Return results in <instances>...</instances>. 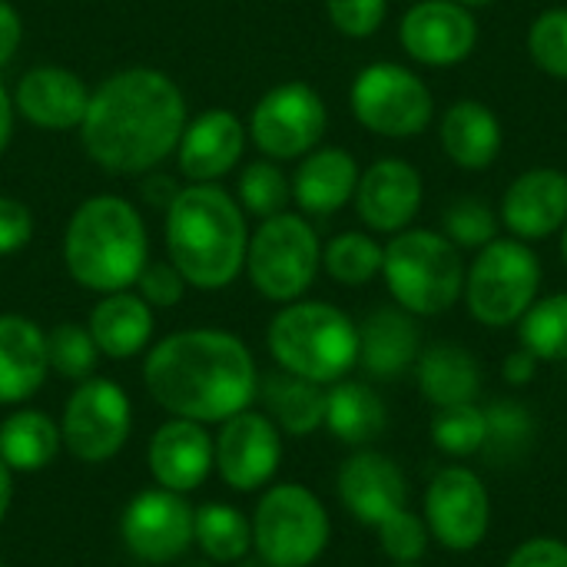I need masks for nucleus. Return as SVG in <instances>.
Returning a JSON list of instances; mask_svg holds the SVG:
<instances>
[{
	"instance_id": "nucleus-1",
	"label": "nucleus",
	"mask_w": 567,
	"mask_h": 567,
	"mask_svg": "<svg viewBox=\"0 0 567 567\" xmlns=\"http://www.w3.org/2000/svg\"><path fill=\"white\" fill-rule=\"evenodd\" d=\"M143 385L166 415L219 425L252 409L259 369L239 336L226 329H183L146 349Z\"/></svg>"
},
{
	"instance_id": "nucleus-2",
	"label": "nucleus",
	"mask_w": 567,
	"mask_h": 567,
	"mask_svg": "<svg viewBox=\"0 0 567 567\" xmlns=\"http://www.w3.org/2000/svg\"><path fill=\"white\" fill-rule=\"evenodd\" d=\"M183 126L186 100L179 86L153 66H130L90 93L80 140L100 169L140 176L176 153Z\"/></svg>"
},
{
	"instance_id": "nucleus-3",
	"label": "nucleus",
	"mask_w": 567,
	"mask_h": 567,
	"mask_svg": "<svg viewBox=\"0 0 567 567\" xmlns=\"http://www.w3.org/2000/svg\"><path fill=\"white\" fill-rule=\"evenodd\" d=\"M249 226L236 196L216 183L183 186L166 209V256L186 286L216 292L246 272Z\"/></svg>"
},
{
	"instance_id": "nucleus-4",
	"label": "nucleus",
	"mask_w": 567,
	"mask_h": 567,
	"mask_svg": "<svg viewBox=\"0 0 567 567\" xmlns=\"http://www.w3.org/2000/svg\"><path fill=\"white\" fill-rule=\"evenodd\" d=\"M146 262V223L130 199L103 193L73 209L63 233V266L76 286L100 296L133 289Z\"/></svg>"
},
{
	"instance_id": "nucleus-5",
	"label": "nucleus",
	"mask_w": 567,
	"mask_h": 567,
	"mask_svg": "<svg viewBox=\"0 0 567 567\" xmlns=\"http://www.w3.org/2000/svg\"><path fill=\"white\" fill-rule=\"evenodd\" d=\"M266 346L276 369L316 385H332L359 365V326L319 299L286 302L266 329Z\"/></svg>"
},
{
	"instance_id": "nucleus-6",
	"label": "nucleus",
	"mask_w": 567,
	"mask_h": 567,
	"mask_svg": "<svg viewBox=\"0 0 567 567\" xmlns=\"http://www.w3.org/2000/svg\"><path fill=\"white\" fill-rule=\"evenodd\" d=\"M382 279L399 309L415 319L449 312L465 292L462 249L435 229H402L389 239Z\"/></svg>"
},
{
	"instance_id": "nucleus-7",
	"label": "nucleus",
	"mask_w": 567,
	"mask_h": 567,
	"mask_svg": "<svg viewBox=\"0 0 567 567\" xmlns=\"http://www.w3.org/2000/svg\"><path fill=\"white\" fill-rule=\"evenodd\" d=\"M249 522L252 555L262 567H312L332 542L322 498L299 482L262 488Z\"/></svg>"
},
{
	"instance_id": "nucleus-8",
	"label": "nucleus",
	"mask_w": 567,
	"mask_h": 567,
	"mask_svg": "<svg viewBox=\"0 0 567 567\" xmlns=\"http://www.w3.org/2000/svg\"><path fill=\"white\" fill-rule=\"evenodd\" d=\"M542 292V259L532 243L492 239L465 269V306L488 329L518 326Z\"/></svg>"
},
{
	"instance_id": "nucleus-9",
	"label": "nucleus",
	"mask_w": 567,
	"mask_h": 567,
	"mask_svg": "<svg viewBox=\"0 0 567 567\" xmlns=\"http://www.w3.org/2000/svg\"><path fill=\"white\" fill-rule=\"evenodd\" d=\"M322 269V246L312 223L299 213H279L259 219L256 233H249L246 249V276L252 289L269 302H296L302 299Z\"/></svg>"
},
{
	"instance_id": "nucleus-10",
	"label": "nucleus",
	"mask_w": 567,
	"mask_h": 567,
	"mask_svg": "<svg viewBox=\"0 0 567 567\" xmlns=\"http://www.w3.org/2000/svg\"><path fill=\"white\" fill-rule=\"evenodd\" d=\"M352 116L375 136L415 140L435 120V96L429 83L402 63H369L355 73L349 90Z\"/></svg>"
},
{
	"instance_id": "nucleus-11",
	"label": "nucleus",
	"mask_w": 567,
	"mask_h": 567,
	"mask_svg": "<svg viewBox=\"0 0 567 567\" xmlns=\"http://www.w3.org/2000/svg\"><path fill=\"white\" fill-rule=\"evenodd\" d=\"M130 432H133V402L120 382L90 375L73 385L60 415V439L76 462L103 465L116 458L130 442Z\"/></svg>"
},
{
	"instance_id": "nucleus-12",
	"label": "nucleus",
	"mask_w": 567,
	"mask_h": 567,
	"mask_svg": "<svg viewBox=\"0 0 567 567\" xmlns=\"http://www.w3.org/2000/svg\"><path fill=\"white\" fill-rule=\"evenodd\" d=\"M326 100L302 80H286L259 96L249 116V136L266 159H302L326 133Z\"/></svg>"
},
{
	"instance_id": "nucleus-13",
	"label": "nucleus",
	"mask_w": 567,
	"mask_h": 567,
	"mask_svg": "<svg viewBox=\"0 0 567 567\" xmlns=\"http://www.w3.org/2000/svg\"><path fill=\"white\" fill-rule=\"evenodd\" d=\"M422 518L432 542H439L445 551L465 555L475 551L492 532V495L478 472L449 465L429 482Z\"/></svg>"
},
{
	"instance_id": "nucleus-14",
	"label": "nucleus",
	"mask_w": 567,
	"mask_h": 567,
	"mask_svg": "<svg viewBox=\"0 0 567 567\" xmlns=\"http://www.w3.org/2000/svg\"><path fill=\"white\" fill-rule=\"evenodd\" d=\"M213 465L226 488L239 495L262 492L282 465V432L266 412L246 409L216 425Z\"/></svg>"
},
{
	"instance_id": "nucleus-15",
	"label": "nucleus",
	"mask_w": 567,
	"mask_h": 567,
	"mask_svg": "<svg viewBox=\"0 0 567 567\" xmlns=\"http://www.w3.org/2000/svg\"><path fill=\"white\" fill-rule=\"evenodd\" d=\"M193 515L186 495L169 488H143L120 515L123 548L146 565H173L193 548Z\"/></svg>"
},
{
	"instance_id": "nucleus-16",
	"label": "nucleus",
	"mask_w": 567,
	"mask_h": 567,
	"mask_svg": "<svg viewBox=\"0 0 567 567\" xmlns=\"http://www.w3.org/2000/svg\"><path fill=\"white\" fill-rule=\"evenodd\" d=\"M399 43L422 66H455L472 56L478 20L458 0H419L399 23Z\"/></svg>"
},
{
	"instance_id": "nucleus-17",
	"label": "nucleus",
	"mask_w": 567,
	"mask_h": 567,
	"mask_svg": "<svg viewBox=\"0 0 567 567\" xmlns=\"http://www.w3.org/2000/svg\"><path fill=\"white\" fill-rule=\"evenodd\" d=\"M422 199H425L422 173L402 156H382L372 166H365L359 173V186L352 196L359 219L372 233H385V236L409 229L422 213Z\"/></svg>"
},
{
	"instance_id": "nucleus-18",
	"label": "nucleus",
	"mask_w": 567,
	"mask_h": 567,
	"mask_svg": "<svg viewBox=\"0 0 567 567\" xmlns=\"http://www.w3.org/2000/svg\"><path fill=\"white\" fill-rule=\"evenodd\" d=\"M342 508L365 528H379L389 515L409 508V482L395 458L375 449H355L336 478Z\"/></svg>"
},
{
	"instance_id": "nucleus-19",
	"label": "nucleus",
	"mask_w": 567,
	"mask_h": 567,
	"mask_svg": "<svg viewBox=\"0 0 567 567\" xmlns=\"http://www.w3.org/2000/svg\"><path fill=\"white\" fill-rule=\"evenodd\" d=\"M146 468L153 485L189 495L206 485L216 472L213 465V435L209 425L189 419H166L146 442Z\"/></svg>"
},
{
	"instance_id": "nucleus-20",
	"label": "nucleus",
	"mask_w": 567,
	"mask_h": 567,
	"mask_svg": "<svg viewBox=\"0 0 567 567\" xmlns=\"http://www.w3.org/2000/svg\"><path fill=\"white\" fill-rule=\"evenodd\" d=\"M498 216L502 226L522 243H538L561 233L567 223V173L555 166L525 169L508 183Z\"/></svg>"
},
{
	"instance_id": "nucleus-21",
	"label": "nucleus",
	"mask_w": 567,
	"mask_h": 567,
	"mask_svg": "<svg viewBox=\"0 0 567 567\" xmlns=\"http://www.w3.org/2000/svg\"><path fill=\"white\" fill-rule=\"evenodd\" d=\"M246 123L226 110V106H213L199 116H193L183 126V136L176 143V163L179 173L189 183H216L226 173H233L243 159L246 150Z\"/></svg>"
},
{
	"instance_id": "nucleus-22",
	"label": "nucleus",
	"mask_w": 567,
	"mask_h": 567,
	"mask_svg": "<svg viewBox=\"0 0 567 567\" xmlns=\"http://www.w3.org/2000/svg\"><path fill=\"white\" fill-rule=\"evenodd\" d=\"M90 93L93 90L66 66H33L17 80L13 110L37 130H80Z\"/></svg>"
},
{
	"instance_id": "nucleus-23",
	"label": "nucleus",
	"mask_w": 567,
	"mask_h": 567,
	"mask_svg": "<svg viewBox=\"0 0 567 567\" xmlns=\"http://www.w3.org/2000/svg\"><path fill=\"white\" fill-rule=\"evenodd\" d=\"M50 375L47 332L17 312H0V405H23Z\"/></svg>"
},
{
	"instance_id": "nucleus-24",
	"label": "nucleus",
	"mask_w": 567,
	"mask_h": 567,
	"mask_svg": "<svg viewBox=\"0 0 567 567\" xmlns=\"http://www.w3.org/2000/svg\"><path fill=\"white\" fill-rule=\"evenodd\" d=\"M359 163L342 146H316L292 173V203L306 216H332L352 203L359 186Z\"/></svg>"
},
{
	"instance_id": "nucleus-25",
	"label": "nucleus",
	"mask_w": 567,
	"mask_h": 567,
	"mask_svg": "<svg viewBox=\"0 0 567 567\" xmlns=\"http://www.w3.org/2000/svg\"><path fill=\"white\" fill-rule=\"evenodd\" d=\"M86 329L100 355L113 362H126L150 349L156 316H153V306L136 289H120V292L100 296V302L90 309Z\"/></svg>"
},
{
	"instance_id": "nucleus-26",
	"label": "nucleus",
	"mask_w": 567,
	"mask_h": 567,
	"mask_svg": "<svg viewBox=\"0 0 567 567\" xmlns=\"http://www.w3.org/2000/svg\"><path fill=\"white\" fill-rule=\"evenodd\" d=\"M422 352V329L412 312L382 306L359 326V365L375 379H395L415 365Z\"/></svg>"
},
{
	"instance_id": "nucleus-27",
	"label": "nucleus",
	"mask_w": 567,
	"mask_h": 567,
	"mask_svg": "<svg viewBox=\"0 0 567 567\" xmlns=\"http://www.w3.org/2000/svg\"><path fill=\"white\" fill-rule=\"evenodd\" d=\"M439 140L458 169L482 173L498 159L505 133L492 106L482 100H455L439 120Z\"/></svg>"
},
{
	"instance_id": "nucleus-28",
	"label": "nucleus",
	"mask_w": 567,
	"mask_h": 567,
	"mask_svg": "<svg viewBox=\"0 0 567 567\" xmlns=\"http://www.w3.org/2000/svg\"><path fill=\"white\" fill-rule=\"evenodd\" d=\"M415 382L429 405L449 409L475 402L482 392V365L458 342H435L415 359Z\"/></svg>"
},
{
	"instance_id": "nucleus-29",
	"label": "nucleus",
	"mask_w": 567,
	"mask_h": 567,
	"mask_svg": "<svg viewBox=\"0 0 567 567\" xmlns=\"http://www.w3.org/2000/svg\"><path fill=\"white\" fill-rule=\"evenodd\" d=\"M256 399L262 402V412L276 422L282 435L306 439L319 432L326 422V385H316L292 372L276 369L269 375H259Z\"/></svg>"
},
{
	"instance_id": "nucleus-30",
	"label": "nucleus",
	"mask_w": 567,
	"mask_h": 567,
	"mask_svg": "<svg viewBox=\"0 0 567 567\" xmlns=\"http://www.w3.org/2000/svg\"><path fill=\"white\" fill-rule=\"evenodd\" d=\"M389 425V412L382 395L355 379H339L332 385H326V422L322 429H329L342 445L352 449H369Z\"/></svg>"
},
{
	"instance_id": "nucleus-31",
	"label": "nucleus",
	"mask_w": 567,
	"mask_h": 567,
	"mask_svg": "<svg viewBox=\"0 0 567 567\" xmlns=\"http://www.w3.org/2000/svg\"><path fill=\"white\" fill-rule=\"evenodd\" d=\"M60 449V422L40 409H17L0 422V462L13 475H37L50 468Z\"/></svg>"
},
{
	"instance_id": "nucleus-32",
	"label": "nucleus",
	"mask_w": 567,
	"mask_h": 567,
	"mask_svg": "<svg viewBox=\"0 0 567 567\" xmlns=\"http://www.w3.org/2000/svg\"><path fill=\"white\" fill-rule=\"evenodd\" d=\"M193 545L216 565H236L252 555V522L236 505L206 502L193 515Z\"/></svg>"
},
{
	"instance_id": "nucleus-33",
	"label": "nucleus",
	"mask_w": 567,
	"mask_h": 567,
	"mask_svg": "<svg viewBox=\"0 0 567 567\" xmlns=\"http://www.w3.org/2000/svg\"><path fill=\"white\" fill-rule=\"evenodd\" d=\"M382 259L385 246L359 229L339 233L322 246V269L339 282V286H365L375 276H382Z\"/></svg>"
},
{
	"instance_id": "nucleus-34",
	"label": "nucleus",
	"mask_w": 567,
	"mask_h": 567,
	"mask_svg": "<svg viewBox=\"0 0 567 567\" xmlns=\"http://www.w3.org/2000/svg\"><path fill=\"white\" fill-rule=\"evenodd\" d=\"M518 339L538 362H567V292L538 296L518 322Z\"/></svg>"
},
{
	"instance_id": "nucleus-35",
	"label": "nucleus",
	"mask_w": 567,
	"mask_h": 567,
	"mask_svg": "<svg viewBox=\"0 0 567 567\" xmlns=\"http://www.w3.org/2000/svg\"><path fill=\"white\" fill-rule=\"evenodd\" d=\"M429 435H432L435 449L445 452L449 458H472V455H482V452H485V439H488L485 409H482L478 402L435 409V415H432V422H429Z\"/></svg>"
},
{
	"instance_id": "nucleus-36",
	"label": "nucleus",
	"mask_w": 567,
	"mask_h": 567,
	"mask_svg": "<svg viewBox=\"0 0 567 567\" xmlns=\"http://www.w3.org/2000/svg\"><path fill=\"white\" fill-rule=\"evenodd\" d=\"M292 203V179L276 159H252L239 173V206L249 216L269 219Z\"/></svg>"
},
{
	"instance_id": "nucleus-37",
	"label": "nucleus",
	"mask_w": 567,
	"mask_h": 567,
	"mask_svg": "<svg viewBox=\"0 0 567 567\" xmlns=\"http://www.w3.org/2000/svg\"><path fill=\"white\" fill-rule=\"evenodd\" d=\"M47 359H50V372H56L70 382H83L96 372L100 349L86 326L60 322L47 332Z\"/></svg>"
},
{
	"instance_id": "nucleus-38",
	"label": "nucleus",
	"mask_w": 567,
	"mask_h": 567,
	"mask_svg": "<svg viewBox=\"0 0 567 567\" xmlns=\"http://www.w3.org/2000/svg\"><path fill=\"white\" fill-rule=\"evenodd\" d=\"M485 422H488L485 455L515 458V455H525V449L535 439V419L528 405L515 399H495L492 405H485Z\"/></svg>"
},
{
	"instance_id": "nucleus-39",
	"label": "nucleus",
	"mask_w": 567,
	"mask_h": 567,
	"mask_svg": "<svg viewBox=\"0 0 567 567\" xmlns=\"http://www.w3.org/2000/svg\"><path fill=\"white\" fill-rule=\"evenodd\" d=\"M442 233L458 246V249H482L492 239H498V216L492 203L478 196H458L455 203L445 206L442 216Z\"/></svg>"
},
{
	"instance_id": "nucleus-40",
	"label": "nucleus",
	"mask_w": 567,
	"mask_h": 567,
	"mask_svg": "<svg viewBox=\"0 0 567 567\" xmlns=\"http://www.w3.org/2000/svg\"><path fill=\"white\" fill-rule=\"evenodd\" d=\"M528 56L542 73L567 80V7H551L532 20Z\"/></svg>"
},
{
	"instance_id": "nucleus-41",
	"label": "nucleus",
	"mask_w": 567,
	"mask_h": 567,
	"mask_svg": "<svg viewBox=\"0 0 567 567\" xmlns=\"http://www.w3.org/2000/svg\"><path fill=\"white\" fill-rule=\"evenodd\" d=\"M379 548L392 565H419L429 551V525L422 515H415L412 508H402L395 515H389L379 528Z\"/></svg>"
},
{
	"instance_id": "nucleus-42",
	"label": "nucleus",
	"mask_w": 567,
	"mask_h": 567,
	"mask_svg": "<svg viewBox=\"0 0 567 567\" xmlns=\"http://www.w3.org/2000/svg\"><path fill=\"white\" fill-rule=\"evenodd\" d=\"M329 20L342 37L365 40L375 37L379 27L385 23L389 0H326Z\"/></svg>"
},
{
	"instance_id": "nucleus-43",
	"label": "nucleus",
	"mask_w": 567,
	"mask_h": 567,
	"mask_svg": "<svg viewBox=\"0 0 567 567\" xmlns=\"http://www.w3.org/2000/svg\"><path fill=\"white\" fill-rule=\"evenodd\" d=\"M153 309H173L183 296H186V279L179 276V269L166 259V262H146L143 272L136 276L133 286Z\"/></svg>"
},
{
	"instance_id": "nucleus-44",
	"label": "nucleus",
	"mask_w": 567,
	"mask_h": 567,
	"mask_svg": "<svg viewBox=\"0 0 567 567\" xmlns=\"http://www.w3.org/2000/svg\"><path fill=\"white\" fill-rule=\"evenodd\" d=\"M33 236V216L27 203L13 196H0V256L20 252Z\"/></svg>"
},
{
	"instance_id": "nucleus-45",
	"label": "nucleus",
	"mask_w": 567,
	"mask_h": 567,
	"mask_svg": "<svg viewBox=\"0 0 567 567\" xmlns=\"http://www.w3.org/2000/svg\"><path fill=\"white\" fill-rule=\"evenodd\" d=\"M505 567H567V542L551 535L528 538L508 555Z\"/></svg>"
},
{
	"instance_id": "nucleus-46",
	"label": "nucleus",
	"mask_w": 567,
	"mask_h": 567,
	"mask_svg": "<svg viewBox=\"0 0 567 567\" xmlns=\"http://www.w3.org/2000/svg\"><path fill=\"white\" fill-rule=\"evenodd\" d=\"M23 40V23L13 3L0 0V66H7L13 60V53L20 50Z\"/></svg>"
},
{
	"instance_id": "nucleus-47",
	"label": "nucleus",
	"mask_w": 567,
	"mask_h": 567,
	"mask_svg": "<svg viewBox=\"0 0 567 567\" xmlns=\"http://www.w3.org/2000/svg\"><path fill=\"white\" fill-rule=\"evenodd\" d=\"M538 365L542 362L528 349H515V352H508V359L502 365V375H505L508 385H532L535 375H538Z\"/></svg>"
},
{
	"instance_id": "nucleus-48",
	"label": "nucleus",
	"mask_w": 567,
	"mask_h": 567,
	"mask_svg": "<svg viewBox=\"0 0 567 567\" xmlns=\"http://www.w3.org/2000/svg\"><path fill=\"white\" fill-rule=\"evenodd\" d=\"M179 189H183V186H176L169 176H150V179L143 183L146 203H150V206H163V213L173 206V199L179 196Z\"/></svg>"
},
{
	"instance_id": "nucleus-49",
	"label": "nucleus",
	"mask_w": 567,
	"mask_h": 567,
	"mask_svg": "<svg viewBox=\"0 0 567 567\" xmlns=\"http://www.w3.org/2000/svg\"><path fill=\"white\" fill-rule=\"evenodd\" d=\"M13 116H17V110H13V96L3 90V83H0V156H3V150H7V143H10V136H13Z\"/></svg>"
},
{
	"instance_id": "nucleus-50",
	"label": "nucleus",
	"mask_w": 567,
	"mask_h": 567,
	"mask_svg": "<svg viewBox=\"0 0 567 567\" xmlns=\"http://www.w3.org/2000/svg\"><path fill=\"white\" fill-rule=\"evenodd\" d=\"M10 502H13V472L0 462V525L10 512Z\"/></svg>"
},
{
	"instance_id": "nucleus-51",
	"label": "nucleus",
	"mask_w": 567,
	"mask_h": 567,
	"mask_svg": "<svg viewBox=\"0 0 567 567\" xmlns=\"http://www.w3.org/2000/svg\"><path fill=\"white\" fill-rule=\"evenodd\" d=\"M462 7H468V10H475V7H488V3H495V0H458Z\"/></svg>"
},
{
	"instance_id": "nucleus-52",
	"label": "nucleus",
	"mask_w": 567,
	"mask_h": 567,
	"mask_svg": "<svg viewBox=\"0 0 567 567\" xmlns=\"http://www.w3.org/2000/svg\"><path fill=\"white\" fill-rule=\"evenodd\" d=\"M561 259H565V266H567V223L561 226Z\"/></svg>"
},
{
	"instance_id": "nucleus-53",
	"label": "nucleus",
	"mask_w": 567,
	"mask_h": 567,
	"mask_svg": "<svg viewBox=\"0 0 567 567\" xmlns=\"http://www.w3.org/2000/svg\"><path fill=\"white\" fill-rule=\"evenodd\" d=\"M392 567H422V565H392Z\"/></svg>"
},
{
	"instance_id": "nucleus-54",
	"label": "nucleus",
	"mask_w": 567,
	"mask_h": 567,
	"mask_svg": "<svg viewBox=\"0 0 567 567\" xmlns=\"http://www.w3.org/2000/svg\"><path fill=\"white\" fill-rule=\"evenodd\" d=\"M0 567H7V565H3V561H0Z\"/></svg>"
}]
</instances>
